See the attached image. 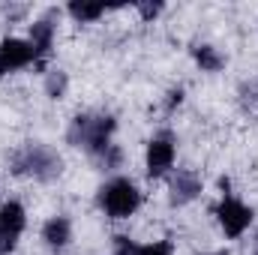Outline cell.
Segmentation results:
<instances>
[{"label":"cell","mask_w":258,"mask_h":255,"mask_svg":"<svg viewBox=\"0 0 258 255\" xmlns=\"http://www.w3.org/2000/svg\"><path fill=\"white\" fill-rule=\"evenodd\" d=\"M114 132H117V117L114 114H93V111H84V114H75L72 123L66 129V141L72 147H81L84 153H90L93 159H99L111 144H114Z\"/></svg>","instance_id":"cell-1"},{"label":"cell","mask_w":258,"mask_h":255,"mask_svg":"<svg viewBox=\"0 0 258 255\" xmlns=\"http://www.w3.org/2000/svg\"><path fill=\"white\" fill-rule=\"evenodd\" d=\"M9 168L18 177H30L36 183H51V180H57L63 174V159H60V153L54 147L30 141V144H24L21 150L12 153Z\"/></svg>","instance_id":"cell-2"},{"label":"cell","mask_w":258,"mask_h":255,"mask_svg":"<svg viewBox=\"0 0 258 255\" xmlns=\"http://www.w3.org/2000/svg\"><path fill=\"white\" fill-rule=\"evenodd\" d=\"M219 189H222V195H219V201H216V207H213V216H216L222 234H225L228 240H237V237H243V234L249 231L255 213H252L249 204H243V201L231 192V183H228L225 177L219 180Z\"/></svg>","instance_id":"cell-3"},{"label":"cell","mask_w":258,"mask_h":255,"mask_svg":"<svg viewBox=\"0 0 258 255\" xmlns=\"http://www.w3.org/2000/svg\"><path fill=\"white\" fill-rule=\"evenodd\" d=\"M96 204L108 219H129L141 207V189L129 177H111L99 186Z\"/></svg>","instance_id":"cell-4"},{"label":"cell","mask_w":258,"mask_h":255,"mask_svg":"<svg viewBox=\"0 0 258 255\" xmlns=\"http://www.w3.org/2000/svg\"><path fill=\"white\" fill-rule=\"evenodd\" d=\"M174 162H177V138L171 129H162L144 147V171L150 180H162L174 171Z\"/></svg>","instance_id":"cell-5"},{"label":"cell","mask_w":258,"mask_h":255,"mask_svg":"<svg viewBox=\"0 0 258 255\" xmlns=\"http://www.w3.org/2000/svg\"><path fill=\"white\" fill-rule=\"evenodd\" d=\"M27 228V210L21 201L9 198L0 204V255H9L15 252L21 234Z\"/></svg>","instance_id":"cell-6"},{"label":"cell","mask_w":258,"mask_h":255,"mask_svg":"<svg viewBox=\"0 0 258 255\" xmlns=\"http://www.w3.org/2000/svg\"><path fill=\"white\" fill-rule=\"evenodd\" d=\"M54 39H57V12L48 9L42 18H36L30 24V36H27V42L33 48V66L36 69H45L51 51H54Z\"/></svg>","instance_id":"cell-7"},{"label":"cell","mask_w":258,"mask_h":255,"mask_svg":"<svg viewBox=\"0 0 258 255\" xmlns=\"http://www.w3.org/2000/svg\"><path fill=\"white\" fill-rule=\"evenodd\" d=\"M33 66V48L21 36H3L0 39V78L15 75L21 69Z\"/></svg>","instance_id":"cell-8"},{"label":"cell","mask_w":258,"mask_h":255,"mask_svg":"<svg viewBox=\"0 0 258 255\" xmlns=\"http://www.w3.org/2000/svg\"><path fill=\"white\" fill-rule=\"evenodd\" d=\"M204 189V180L195 168H177L174 177H171V186H168V201L171 207H186L189 201H195Z\"/></svg>","instance_id":"cell-9"},{"label":"cell","mask_w":258,"mask_h":255,"mask_svg":"<svg viewBox=\"0 0 258 255\" xmlns=\"http://www.w3.org/2000/svg\"><path fill=\"white\" fill-rule=\"evenodd\" d=\"M42 243L51 252H63L66 246L72 243V222H69V216L57 213V216L45 219V225H42Z\"/></svg>","instance_id":"cell-10"},{"label":"cell","mask_w":258,"mask_h":255,"mask_svg":"<svg viewBox=\"0 0 258 255\" xmlns=\"http://www.w3.org/2000/svg\"><path fill=\"white\" fill-rule=\"evenodd\" d=\"M189 54H192L195 66L201 72H219L225 66V54L216 45H207V42H195L192 48H189Z\"/></svg>","instance_id":"cell-11"},{"label":"cell","mask_w":258,"mask_h":255,"mask_svg":"<svg viewBox=\"0 0 258 255\" xmlns=\"http://www.w3.org/2000/svg\"><path fill=\"white\" fill-rule=\"evenodd\" d=\"M105 9H108V6H102V3H84V0H72V3L66 6V12H69L72 21H78V24H93V21H99V18L105 15Z\"/></svg>","instance_id":"cell-12"},{"label":"cell","mask_w":258,"mask_h":255,"mask_svg":"<svg viewBox=\"0 0 258 255\" xmlns=\"http://www.w3.org/2000/svg\"><path fill=\"white\" fill-rule=\"evenodd\" d=\"M66 90H69V75L63 69H48L45 72V93H48V99H63Z\"/></svg>","instance_id":"cell-13"},{"label":"cell","mask_w":258,"mask_h":255,"mask_svg":"<svg viewBox=\"0 0 258 255\" xmlns=\"http://www.w3.org/2000/svg\"><path fill=\"white\" fill-rule=\"evenodd\" d=\"M111 255H141V243L126 237V234H117L111 243Z\"/></svg>","instance_id":"cell-14"},{"label":"cell","mask_w":258,"mask_h":255,"mask_svg":"<svg viewBox=\"0 0 258 255\" xmlns=\"http://www.w3.org/2000/svg\"><path fill=\"white\" fill-rule=\"evenodd\" d=\"M96 162H99L105 171H114V168H120V162H123V150H120L117 144H111V147H108V150L96 159Z\"/></svg>","instance_id":"cell-15"},{"label":"cell","mask_w":258,"mask_h":255,"mask_svg":"<svg viewBox=\"0 0 258 255\" xmlns=\"http://www.w3.org/2000/svg\"><path fill=\"white\" fill-rule=\"evenodd\" d=\"M135 9H138V15H141L144 21H153L156 15H162V9H165V6H162L159 0H138V3H135Z\"/></svg>","instance_id":"cell-16"},{"label":"cell","mask_w":258,"mask_h":255,"mask_svg":"<svg viewBox=\"0 0 258 255\" xmlns=\"http://www.w3.org/2000/svg\"><path fill=\"white\" fill-rule=\"evenodd\" d=\"M141 255H174L171 240H153V243H141Z\"/></svg>","instance_id":"cell-17"},{"label":"cell","mask_w":258,"mask_h":255,"mask_svg":"<svg viewBox=\"0 0 258 255\" xmlns=\"http://www.w3.org/2000/svg\"><path fill=\"white\" fill-rule=\"evenodd\" d=\"M180 102H183V87H171V90L165 93V111L174 114V111L180 108Z\"/></svg>","instance_id":"cell-18"},{"label":"cell","mask_w":258,"mask_h":255,"mask_svg":"<svg viewBox=\"0 0 258 255\" xmlns=\"http://www.w3.org/2000/svg\"><path fill=\"white\" fill-rule=\"evenodd\" d=\"M204 255H213V252H204Z\"/></svg>","instance_id":"cell-19"}]
</instances>
